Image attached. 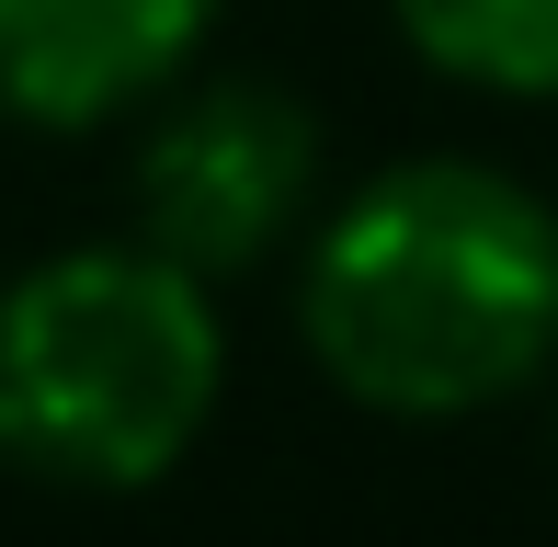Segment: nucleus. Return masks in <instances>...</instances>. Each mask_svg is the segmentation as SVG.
Masks as SVG:
<instances>
[{
	"instance_id": "nucleus-3",
	"label": "nucleus",
	"mask_w": 558,
	"mask_h": 547,
	"mask_svg": "<svg viewBox=\"0 0 558 547\" xmlns=\"http://www.w3.org/2000/svg\"><path fill=\"white\" fill-rule=\"evenodd\" d=\"M125 206H137L148 252L194 263L206 285H240V274L286 263L296 240H308V217L331 206L319 114L296 104L286 81H206V69H194L183 92H160V104L137 114Z\"/></svg>"
},
{
	"instance_id": "nucleus-2",
	"label": "nucleus",
	"mask_w": 558,
	"mask_h": 547,
	"mask_svg": "<svg viewBox=\"0 0 558 547\" xmlns=\"http://www.w3.org/2000/svg\"><path fill=\"white\" fill-rule=\"evenodd\" d=\"M228 411V308L194 263L69 240L0 274V467L69 502L160 490Z\"/></svg>"
},
{
	"instance_id": "nucleus-1",
	"label": "nucleus",
	"mask_w": 558,
	"mask_h": 547,
	"mask_svg": "<svg viewBox=\"0 0 558 547\" xmlns=\"http://www.w3.org/2000/svg\"><path fill=\"white\" fill-rule=\"evenodd\" d=\"M296 342L376 422H468L558 377V194L468 148L342 183L296 240Z\"/></svg>"
},
{
	"instance_id": "nucleus-5",
	"label": "nucleus",
	"mask_w": 558,
	"mask_h": 547,
	"mask_svg": "<svg viewBox=\"0 0 558 547\" xmlns=\"http://www.w3.org/2000/svg\"><path fill=\"white\" fill-rule=\"evenodd\" d=\"M399 46L490 104H558V0H388Z\"/></svg>"
},
{
	"instance_id": "nucleus-4",
	"label": "nucleus",
	"mask_w": 558,
	"mask_h": 547,
	"mask_svg": "<svg viewBox=\"0 0 558 547\" xmlns=\"http://www.w3.org/2000/svg\"><path fill=\"white\" fill-rule=\"evenodd\" d=\"M228 0H0V114L35 137L137 126L206 69Z\"/></svg>"
}]
</instances>
